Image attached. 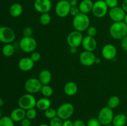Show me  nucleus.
I'll return each mask as SVG.
<instances>
[{
	"label": "nucleus",
	"mask_w": 127,
	"mask_h": 126,
	"mask_svg": "<svg viewBox=\"0 0 127 126\" xmlns=\"http://www.w3.org/2000/svg\"><path fill=\"white\" fill-rule=\"evenodd\" d=\"M109 33L114 39L121 40L127 35V25L124 21L113 22L109 28Z\"/></svg>",
	"instance_id": "f257e3e1"
},
{
	"label": "nucleus",
	"mask_w": 127,
	"mask_h": 126,
	"mask_svg": "<svg viewBox=\"0 0 127 126\" xmlns=\"http://www.w3.org/2000/svg\"><path fill=\"white\" fill-rule=\"evenodd\" d=\"M73 26L75 30L81 32H84L90 26V18L86 14L80 12L79 14L74 17Z\"/></svg>",
	"instance_id": "f03ea898"
},
{
	"label": "nucleus",
	"mask_w": 127,
	"mask_h": 126,
	"mask_svg": "<svg viewBox=\"0 0 127 126\" xmlns=\"http://www.w3.org/2000/svg\"><path fill=\"white\" fill-rule=\"evenodd\" d=\"M37 100L33 95L30 93H26L22 95L19 98L18 101L19 107H21L23 109L27 110L30 109L34 108L36 107Z\"/></svg>",
	"instance_id": "7ed1b4c3"
},
{
	"label": "nucleus",
	"mask_w": 127,
	"mask_h": 126,
	"mask_svg": "<svg viewBox=\"0 0 127 126\" xmlns=\"http://www.w3.org/2000/svg\"><path fill=\"white\" fill-rule=\"evenodd\" d=\"M37 42L32 37H23L19 42V47L24 53H32L36 49Z\"/></svg>",
	"instance_id": "20e7f679"
},
{
	"label": "nucleus",
	"mask_w": 127,
	"mask_h": 126,
	"mask_svg": "<svg viewBox=\"0 0 127 126\" xmlns=\"http://www.w3.org/2000/svg\"><path fill=\"white\" fill-rule=\"evenodd\" d=\"M114 117V114L113 109L108 106H105L99 111L97 119L102 126H105L111 124Z\"/></svg>",
	"instance_id": "39448f33"
},
{
	"label": "nucleus",
	"mask_w": 127,
	"mask_h": 126,
	"mask_svg": "<svg viewBox=\"0 0 127 126\" xmlns=\"http://www.w3.org/2000/svg\"><path fill=\"white\" fill-rule=\"evenodd\" d=\"M57 116L64 121L69 119L74 112V107L70 103H64L57 109Z\"/></svg>",
	"instance_id": "423d86ee"
},
{
	"label": "nucleus",
	"mask_w": 127,
	"mask_h": 126,
	"mask_svg": "<svg viewBox=\"0 0 127 126\" xmlns=\"http://www.w3.org/2000/svg\"><path fill=\"white\" fill-rule=\"evenodd\" d=\"M83 38L84 37L82 32L74 30L68 35L66 42L70 48H78L82 44Z\"/></svg>",
	"instance_id": "0eeeda50"
},
{
	"label": "nucleus",
	"mask_w": 127,
	"mask_h": 126,
	"mask_svg": "<svg viewBox=\"0 0 127 126\" xmlns=\"http://www.w3.org/2000/svg\"><path fill=\"white\" fill-rule=\"evenodd\" d=\"M108 8L105 0H97L94 2L92 12L97 18H102L108 13Z\"/></svg>",
	"instance_id": "6e6552de"
},
{
	"label": "nucleus",
	"mask_w": 127,
	"mask_h": 126,
	"mask_svg": "<svg viewBox=\"0 0 127 126\" xmlns=\"http://www.w3.org/2000/svg\"><path fill=\"white\" fill-rule=\"evenodd\" d=\"M42 84L37 78H30L27 79L24 84V88L28 93L35 94L40 91Z\"/></svg>",
	"instance_id": "1a4fd4ad"
},
{
	"label": "nucleus",
	"mask_w": 127,
	"mask_h": 126,
	"mask_svg": "<svg viewBox=\"0 0 127 126\" xmlns=\"http://www.w3.org/2000/svg\"><path fill=\"white\" fill-rule=\"evenodd\" d=\"M16 38V33L11 27L3 26L0 27V42L7 44L11 43Z\"/></svg>",
	"instance_id": "9d476101"
},
{
	"label": "nucleus",
	"mask_w": 127,
	"mask_h": 126,
	"mask_svg": "<svg viewBox=\"0 0 127 126\" xmlns=\"http://www.w3.org/2000/svg\"><path fill=\"white\" fill-rule=\"evenodd\" d=\"M71 6L69 1L66 0H60L55 6V13L58 17L64 18L69 14Z\"/></svg>",
	"instance_id": "9b49d317"
},
{
	"label": "nucleus",
	"mask_w": 127,
	"mask_h": 126,
	"mask_svg": "<svg viewBox=\"0 0 127 126\" xmlns=\"http://www.w3.org/2000/svg\"><path fill=\"white\" fill-rule=\"evenodd\" d=\"M33 7L37 12L39 13L49 12L52 8V2L51 0H35L33 3Z\"/></svg>",
	"instance_id": "f8f14e48"
},
{
	"label": "nucleus",
	"mask_w": 127,
	"mask_h": 126,
	"mask_svg": "<svg viewBox=\"0 0 127 126\" xmlns=\"http://www.w3.org/2000/svg\"><path fill=\"white\" fill-rule=\"evenodd\" d=\"M96 56L93 52L84 51L79 55V61L82 65L86 67L91 66L95 64Z\"/></svg>",
	"instance_id": "ddd939ff"
},
{
	"label": "nucleus",
	"mask_w": 127,
	"mask_h": 126,
	"mask_svg": "<svg viewBox=\"0 0 127 126\" xmlns=\"http://www.w3.org/2000/svg\"><path fill=\"white\" fill-rule=\"evenodd\" d=\"M125 14H126L125 11L123 9L122 7L119 6L110 9L109 11V17L114 22L124 21Z\"/></svg>",
	"instance_id": "4468645a"
},
{
	"label": "nucleus",
	"mask_w": 127,
	"mask_h": 126,
	"mask_svg": "<svg viewBox=\"0 0 127 126\" xmlns=\"http://www.w3.org/2000/svg\"><path fill=\"white\" fill-rule=\"evenodd\" d=\"M101 54L103 58L106 60H113L116 57L117 50L114 44L108 43L104 45L102 48Z\"/></svg>",
	"instance_id": "2eb2a0df"
},
{
	"label": "nucleus",
	"mask_w": 127,
	"mask_h": 126,
	"mask_svg": "<svg viewBox=\"0 0 127 126\" xmlns=\"http://www.w3.org/2000/svg\"><path fill=\"white\" fill-rule=\"evenodd\" d=\"M81 45L84 48V51L93 52L96 49L97 43V41L94 38V37L87 35L83 38Z\"/></svg>",
	"instance_id": "dca6fc26"
},
{
	"label": "nucleus",
	"mask_w": 127,
	"mask_h": 126,
	"mask_svg": "<svg viewBox=\"0 0 127 126\" xmlns=\"http://www.w3.org/2000/svg\"><path fill=\"white\" fill-rule=\"evenodd\" d=\"M34 64L35 63L30 57H24L19 60L18 63V67L22 71L27 72L33 69Z\"/></svg>",
	"instance_id": "f3484780"
},
{
	"label": "nucleus",
	"mask_w": 127,
	"mask_h": 126,
	"mask_svg": "<svg viewBox=\"0 0 127 126\" xmlns=\"http://www.w3.org/2000/svg\"><path fill=\"white\" fill-rule=\"evenodd\" d=\"M9 116L14 122H21L26 117V111L21 107H17L11 111Z\"/></svg>",
	"instance_id": "a211bd4d"
},
{
	"label": "nucleus",
	"mask_w": 127,
	"mask_h": 126,
	"mask_svg": "<svg viewBox=\"0 0 127 126\" xmlns=\"http://www.w3.org/2000/svg\"><path fill=\"white\" fill-rule=\"evenodd\" d=\"M78 88L77 84L73 81L66 83L64 88H63L64 93L68 96H72L75 95L78 91Z\"/></svg>",
	"instance_id": "6ab92c4d"
},
{
	"label": "nucleus",
	"mask_w": 127,
	"mask_h": 126,
	"mask_svg": "<svg viewBox=\"0 0 127 126\" xmlns=\"http://www.w3.org/2000/svg\"><path fill=\"white\" fill-rule=\"evenodd\" d=\"M94 2L92 0H82L79 4V9L80 12L88 14L90 12H92Z\"/></svg>",
	"instance_id": "aec40b11"
},
{
	"label": "nucleus",
	"mask_w": 127,
	"mask_h": 126,
	"mask_svg": "<svg viewBox=\"0 0 127 126\" xmlns=\"http://www.w3.org/2000/svg\"><path fill=\"white\" fill-rule=\"evenodd\" d=\"M38 79L43 85H49L52 80V74L47 69H43L40 72Z\"/></svg>",
	"instance_id": "412c9836"
},
{
	"label": "nucleus",
	"mask_w": 127,
	"mask_h": 126,
	"mask_svg": "<svg viewBox=\"0 0 127 126\" xmlns=\"http://www.w3.org/2000/svg\"><path fill=\"white\" fill-rule=\"evenodd\" d=\"M127 123V117L125 114L119 113L114 115L112 124L113 126H125Z\"/></svg>",
	"instance_id": "4be33fe9"
},
{
	"label": "nucleus",
	"mask_w": 127,
	"mask_h": 126,
	"mask_svg": "<svg viewBox=\"0 0 127 126\" xmlns=\"http://www.w3.org/2000/svg\"><path fill=\"white\" fill-rule=\"evenodd\" d=\"M51 105H52V103H51L50 100L48 98L43 97L37 100L36 107L40 111H45L47 109L50 107Z\"/></svg>",
	"instance_id": "5701e85b"
},
{
	"label": "nucleus",
	"mask_w": 127,
	"mask_h": 126,
	"mask_svg": "<svg viewBox=\"0 0 127 126\" xmlns=\"http://www.w3.org/2000/svg\"><path fill=\"white\" fill-rule=\"evenodd\" d=\"M23 12V7L19 3H14L9 8V14L12 17H19Z\"/></svg>",
	"instance_id": "b1692460"
},
{
	"label": "nucleus",
	"mask_w": 127,
	"mask_h": 126,
	"mask_svg": "<svg viewBox=\"0 0 127 126\" xmlns=\"http://www.w3.org/2000/svg\"><path fill=\"white\" fill-rule=\"evenodd\" d=\"M120 98L116 95H114L109 98L107 101V106L112 109L117 108L120 105Z\"/></svg>",
	"instance_id": "393cba45"
},
{
	"label": "nucleus",
	"mask_w": 127,
	"mask_h": 126,
	"mask_svg": "<svg viewBox=\"0 0 127 126\" xmlns=\"http://www.w3.org/2000/svg\"><path fill=\"white\" fill-rule=\"evenodd\" d=\"M15 49L14 46L11 43L5 44L2 48V53L4 56L11 57L14 54Z\"/></svg>",
	"instance_id": "a878e982"
},
{
	"label": "nucleus",
	"mask_w": 127,
	"mask_h": 126,
	"mask_svg": "<svg viewBox=\"0 0 127 126\" xmlns=\"http://www.w3.org/2000/svg\"><path fill=\"white\" fill-rule=\"evenodd\" d=\"M40 92L43 97L49 98L52 96L53 93V90L51 86L49 85H42V87L41 88Z\"/></svg>",
	"instance_id": "bb28decb"
},
{
	"label": "nucleus",
	"mask_w": 127,
	"mask_h": 126,
	"mask_svg": "<svg viewBox=\"0 0 127 126\" xmlns=\"http://www.w3.org/2000/svg\"><path fill=\"white\" fill-rule=\"evenodd\" d=\"M0 126H15L14 122L10 116H2L0 119Z\"/></svg>",
	"instance_id": "cd10ccee"
},
{
	"label": "nucleus",
	"mask_w": 127,
	"mask_h": 126,
	"mask_svg": "<svg viewBox=\"0 0 127 126\" xmlns=\"http://www.w3.org/2000/svg\"><path fill=\"white\" fill-rule=\"evenodd\" d=\"M44 114L46 118L51 120L57 116V110L50 107L44 111Z\"/></svg>",
	"instance_id": "c85d7f7f"
},
{
	"label": "nucleus",
	"mask_w": 127,
	"mask_h": 126,
	"mask_svg": "<svg viewBox=\"0 0 127 126\" xmlns=\"http://www.w3.org/2000/svg\"><path fill=\"white\" fill-rule=\"evenodd\" d=\"M51 19L52 18H51L50 15L49 14L48 12H47V13H43L41 14L39 21L40 23L43 25H47L50 23Z\"/></svg>",
	"instance_id": "c756f323"
},
{
	"label": "nucleus",
	"mask_w": 127,
	"mask_h": 126,
	"mask_svg": "<svg viewBox=\"0 0 127 126\" xmlns=\"http://www.w3.org/2000/svg\"><path fill=\"white\" fill-rule=\"evenodd\" d=\"M37 116V110L34 108L30 109L26 111V117L29 119L33 120L36 118Z\"/></svg>",
	"instance_id": "7c9ffc66"
},
{
	"label": "nucleus",
	"mask_w": 127,
	"mask_h": 126,
	"mask_svg": "<svg viewBox=\"0 0 127 126\" xmlns=\"http://www.w3.org/2000/svg\"><path fill=\"white\" fill-rule=\"evenodd\" d=\"M63 120L57 116L50 120L49 125L50 126H63Z\"/></svg>",
	"instance_id": "2f4dec72"
},
{
	"label": "nucleus",
	"mask_w": 127,
	"mask_h": 126,
	"mask_svg": "<svg viewBox=\"0 0 127 126\" xmlns=\"http://www.w3.org/2000/svg\"><path fill=\"white\" fill-rule=\"evenodd\" d=\"M86 126H102L97 118H91L87 122Z\"/></svg>",
	"instance_id": "473e14b6"
},
{
	"label": "nucleus",
	"mask_w": 127,
	"mask_h": 126,
	"mask_svg": "<svg viewBox=\"0 0 127 126\" xmlns=\"http://www.w3.org/2000/svg\"><path fill=\"white\" fill-rule=\"evenodd\" d=\"M87 35L90 37H94L97 33V29L94 26H89V28L86 30Z\"/></svg>",
	"instance_id": "72a5a7b5"
},
{
	"label": "nucleus",
	"mask_w": 127,
	"mask_h": 126,
	"mask_svg": "<svg viewBox=\"0 0 127 126\" xmlns=\"http://www.w3.org/2000/svg\"><path fill=\"white\" fill-rule=\"evenodd\" d=\"M30 58H31L32 61H33L34 63H36V62H38L41 59V54L39 52L36 51H34L33 52L31 53V56Z\"/></svg>",
	"instance_id": "f704fd0d"
},
{
	"label": "nucleus",
	"mask_w": 127,
	"mask_h": 126,
	"mask_svg": "<svg viewBox=\"0 0 127 126\" xmlns=\"http://www.w3.org/2000/svg\"><path fill=\"white\" fill-rule=\"evenodd\" d=\"M105 1L107 6L110 9L117 7L118 4H119V1L118 0H105Z\"/></svg>",
	"instance_id": "c9c22d12"
},
{
	"label": "nucleus",
	"mask_w": 127,
	"mask_h": 126,
	"mask_svg": "<svg viewBox=\"0 0 127 126\" xmlns=\"http://www.w3.org/2000/svg\"><path fill=\"white\" fill-rule=\"evenodd\" d=\"M33 29L30 27H27L23 30L24 37H32L33 34Z\"/></svg>",
	"instance_id": "e433bc0d"
},
{
	"label": "nucleus",
	"mask_w": 127,
	"mask_h": 126,
	"mask_svg": "<svg viewBox=\"0 0 127 126\" xmlns=\"http://www.w3.org/2000/svg\"><path fill=\"white\" fill-rule=\"evenodd\" d=\"M80 13V11L79 9L78 6H74V7H71L70 12H69V14L71 15L73 17H75L77 15H78Z\"/></svg>",
	"instance_id": "4c0bfd02"
},
{
	"label": "nucleus",
	"mask_w": 127,
	"mask_h": 126,
	"mask_svg": "<svg viewBox=\"0 0 127 126\" xmlns=\"http://www.w3.org/2000/svg\"><path fill=\"white\" fill-rule=\"evenodd\" d=\"M122 48L124 51L127 52V35L124 37L122 40H121V43H120Z\"/></svg>",
	"instance_id": "58836bf2"
},
{
	"label": "nucleus",
	"mask_w": 127,
	"mask_h": 126,
	"mask_svg": "<svg viewBox=\"0 0 127 126\" xmlns=\"http://www.w3.org/2000/svg\"><path fill=\"white\" fill-rule=\"evenodd\" d=\"M73 126H86V124L81 119H76L73 121Z\"/></svg>",
	"instance_id": "ea45409f"
},
{
	"label": "nucleus",
	"mask_w": 127,
	"mask_h": 126,
	"mask_svg": "<svg viewBox=\"0 0 127 126\" xmlns=\"http://www.w3.org/2000/svg\"><path fill=\"white\" fill-rule=\"evenodd\" d=\"M21 126H31V120L27 119V117H25L23 120L21 121Z\"/></svg>",
	"instance_id": "a19ab883"
},
{
	"label": "nucleus",
	"mask_w": 127,
	"mask_h": 126,
	"mask_svg": "<svg viewBox=\"0 0 127 126\" xmlns=\"http://www.w3.org/2000/svg\"><path fill=\"white\" fill-rule=\"evenodd\" d=\"M63 126H73V121L70 119H66L63 121Z\"/></svg>",
	"instance_id": "79ce46f5"
},
{
	"label": "nucleus",
	"mask_w": 127,
	"mask_h": 126,
	"mask_svg": "<svg viewBox=\"0 0 127 126\" xmlns=\"http://www.w3.org/2000/svg\"><path fill=\"white\" fill-rule=\"evenodd\" d=\"M69 4H70L71 7H74V6H77L78 4V0H70L69 1Z\"/></svg>",
	"instance_id": "37998d69"
},
{
	"label": "nucleus",
	"mask_w": 127,
	"mask_h": 126,
	"mask_svg": "<svg viewBox=\"0 0 127 126\" xmlns=\"http://www.w3.org/2000/svg\"><path fill=\"white\" fill-rule=\"evenodd\" d=\"M122 7L125 11V12L127 13V0H124L122 4Z\"/></svg>",
	"instance_id": "c03bdc74"
},
{
	"label": "nucleus",
	"mask_w": 127,
	"mask_h": 126,
	"mask_svg": "<svg viewBox=\"0 0 127 126\" xmlns=\"http://www.w3.org/2000/svg\"><path fill=\"white\" fill-rule=\"evenodd\" d=\"M78 51L77 48H70V52L73 54H76Z\"/></svg>",
	"instance_id": "a18cd8bd"
},
{
	"label": "nucleus",
	"mask_w": 127,
	"mask_h": 126,
	"mask_svg": "<svg viewBox=\"0 0 127 126\" xmlns=\"http://www.w3.org/2000/svg\"><path fill=\"white\" fill-rule=\"evenodd\" d=\"M100 62H101V59H100V58H97L96 57L95 60V64H99V63H100Z\"/></svg>",
	"instance_id": "49530a36"
},
{
	"label": "nucleus",
	"mask_w": 127,
	"mask_h": 126,
	"mask_svg": "<svg viewBox=\"0 0 127 126\" xmlns=\"http://www.w3.org/2000/svg\"><path fill=\"white\" fill-rule=\"evenodd\" d=\"M4 105V101L1 98H0V107H2Z\"/></svg>",
	"instance_id": "de8ad7c7"
},
{
	"label": "nucleus",
	"mask_w": 127,
	"mask_h": 126,
	"mask_svg": "<svg viewBox=\"0 0 127 126\" xmlns=\"http://www.w3.org/2000/svg\"><path fill=\"white\" fill-rule=\"evenodd\" d=\"M124 22L127 25V13H126V14H125V18H124Z\"/></svg>",
	"instance_id": "09e8293b"
},
{
	"label": "nucleus",
	"mask_w": 127,
	"mask_h": 126,
	"mask_svg": "<svg viewBox=\"0 0 127 126\" xmlns=\"http://www.w3.org/2000/svg\"><path fill=\"white\" fill-rule=\"evenodd\" d=\"M38 126H50V125L47 124H40Z\"/></svg>",
	"instance_id": "8fccbe9b"
},
{
	"label": "nucleus",
	"mask_w": 127,
	"mask_h": 126,
	"mask_svg": "<svg viewBox=\"0 0 127 126\" xmlns=\"http://www.w3.org/2000/svg\"><path fill=\"white\" fill-rule=\"evenodd\" d=\"M1 117H2V115H1V112L0 111V119L1 118Z\"/></svg>",
	"instance_id": "3c124183"
},
{
	"label": "nucleus",
	"mask_w": 127,
	"mask_h": 126,
	"mask_svg": "<svg viewBox=\"0 0 127 126\" xmlns=\"http://www.w3.org/2000/svg\"><path fill=\"white\" fill-rule=\"evenodd\" d=\"M126 114V116H127V111H126V114Z\"/></svg>",
	"instance_id": "603ef678"
},
{
	"label": "nucleus",
	"mask_w": 127,
	"mask_h": 126,
	"mask_svg": "<svg viewBox=\"0 0 127 126\" xmlns=\"http://www.w3.org/2000/svg\"><path fill=\"white\" fill-rule=\"evenodd\" d=\"M66 1H70V0H66Z\"/></svg>",
	"instance_id": "864d4df0"
},
{
	"label": "nucleus",
	"mask_w": 127,
	"mask_h": 126,
	"mask_svg": "<svg viewBox=\"0 0 127 126\" xmlns=\"http://www.w3.org/2000/svg\"></svg>",
	"instance_id": "5fc2aeb1"
},
{
	"label": "nucleus",
	"mask_w": 127,
	"mask_h": 126,
	"mask_svg": "<svg viewBox=\"0 0 127 126\" xmlns=\"http://www.w3.org/2000/svg\"></svg>",
	"instance_id": "6e6d98bb"
}]
</instances>
